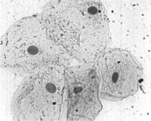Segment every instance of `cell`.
Instances as JSON below:
<instances>
[{
	"instance_id": "6da1fadb",
	"label": "cell",
	"mask_w": 151,
	"mask_h": 121,
	"mask_svg": "<svg viewBox=\"0 0 151 121\" xmlns=\"http://www.w3.org/2000/svg\"><path fill=\"white\" fill-rule=\"evenodd\" d=\"M42 17L47 37L80 63H93L110 43L109 19L101 1H50Z\"/></svg>"
},
{
	"instance_id": "7a4b0ae2",
	"label": "cell",
	"mask_w": 151,
	"mask_h": 121,
	"mask_svg": "<svg viewBox=\"0 0 151 121\" xmlns=\"http://www.w3.org/2000/svg\"><path fill=\"white\" fill-rule=\"evenodd\" d=\"M4 54H20L36 58L45 68L65 65L69 58L65 48L47 37L40 16L22 19L12 25L1 39Z\"/></svg>"
},
{
	"instance_id": "3957f363",
	"label": "cell",
	"mask_w": 151,
	"mask_h": 121,
	"mask_svg": "<svg viewBox=\"0 0 151 121\" xmlns=\"http://www.w3.org/2000/svg\"><path fill=\"white\" fill-rule=\"evenodd\" d=\"M100 96L116 101L134 94L139 88L143 71L141 64L127 51L115 50L100 58L97 64Z\"/></svg>"
},
{
	"instance_id": "277c9868",
	"label": "cell",
	"mask_w": 151,
	"mask_h": 121,
	"mask_svg": "<svg viewBox=\"0 0 151 121\" xmlns=\"http://www.w3.org/2000/svg\"><path fill=\"white\" fill-rule=\"evenodd\" d=\"M100 82L97 69L91 66L79 65L68 69L66 100L68 120L95 119L102 109Z\"/></svg>"
}]
</instances>
